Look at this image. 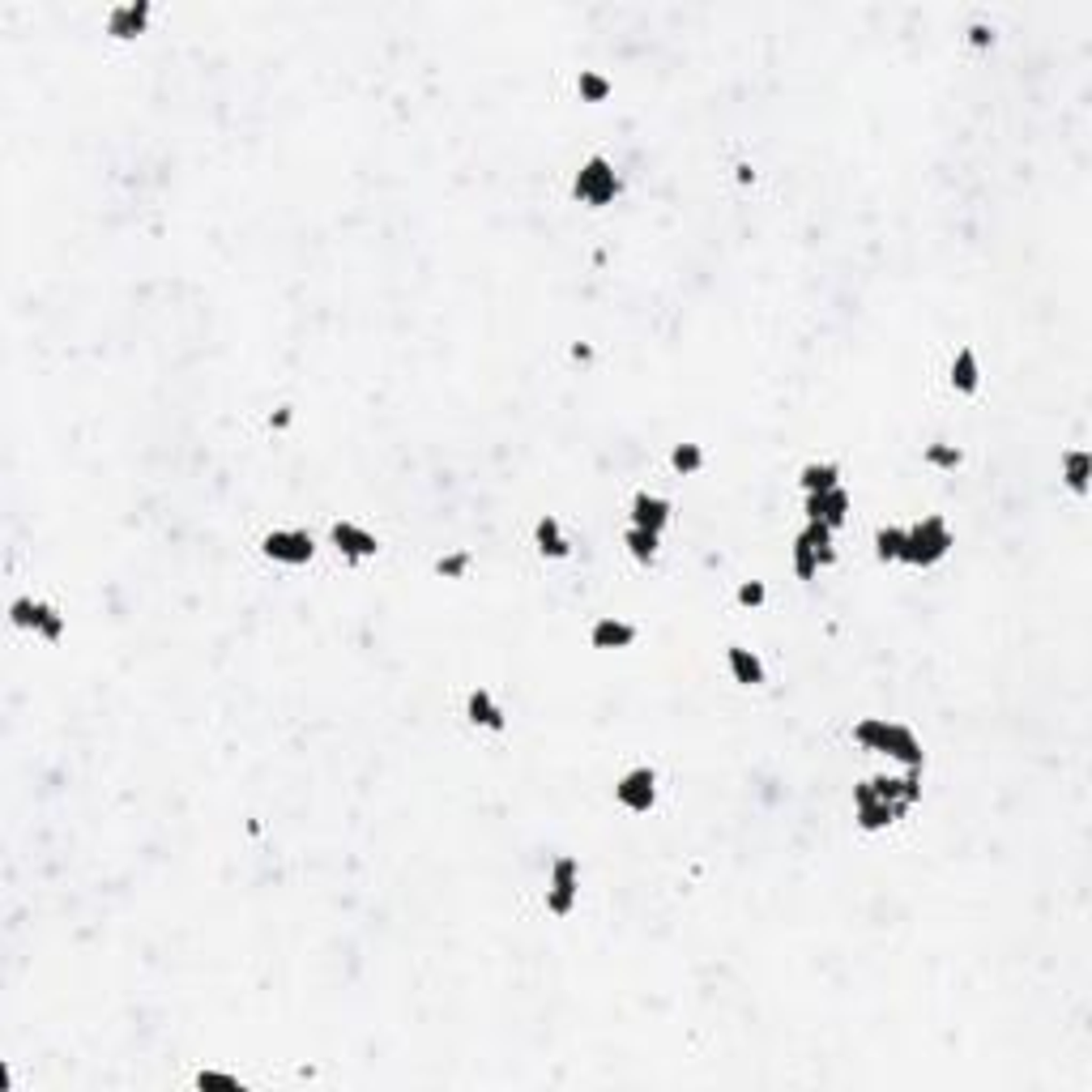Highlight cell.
<instances>
[{"label":"cell","instance_id":"cell-29","mask_svg":"<svg viewBox=\"0 0 1092 1092\" xmlns=\"http://www.w3.org/2000/svg\"><path fill=\"white\" fill-rule=\"evenodd\" d=\"M969 43H973V47H991V43H995V31H991V26H982V22H978V26L969 31Z\"/></svg>","mask_w":1092,"mask_h":1092},{"label":"cell","instance_id":"cell-24","mask_svg":"<svg viewBox=\"0 0 1092 1092\" xmlns=\"http://www.w3.org/2000/svg\"><path fill=\"white\" fill-rule=\"evenodd\" d=\"M671 466H674V474H696V470H704V448H700V444H674V448H671Z\"/></svg>","mask_w":1092,"mask_h":1092},{"label":"cell","instance_id":"cell-28","mask_svg":"<svg viewBox=\"0 0 1092 1092\" xmlns=\"http://www.w3.org/2000/svg\"><path fill=\"white\" fill-rule=\"evenodd\" d=\"M764 602H768V589L760 581L739 585V607H764Z\"/></svg>","mask_w":1092,"mask_h":1092},{"label":"cell","instance_id":"cell-14","mask_svg":"<svg viewBox=\"0 0 1092 1092\" xmlns=\"http://www.w3.org/2000/svg\"><path fill=\"white\" fill-rule=\"evenodd\" d=\"M466 717L474 726H482V730H491V735H499V730L508 726V717H504V709H499L495 704V696L486 687H474L470 691V700H466Z\"/></svg>","mask_w":1092,"mask_h":1092},{"label":"cell","instance_id":"cell-6","mask_svg":"<svg viewBox=\"0 0 1092 1092\" xmlns=\"http://www.w3.org/2000/svg\"><path fill=\"white\" fill-rule=\"evenodd\" d=\"M576 892H581V867H576V858H555V867H550V888H546V909L555 918H568L576 909Z\"/></svg>","mask_w":1092,"mask_h":1092},{"label":"cell","instance_id":"cell-4","mask_svg":"<svg viewBox=\"0 0 1092 1092\" xmlns=\"http://www.w3.org/2000/svg\"><path fill=\"white\" fill-rule=\"evenodd\" d=\"M832 559H837V550H832V530L819 525V521H806V530L799 534V543H794V572H799V581H815V572Z\"/></svg>","mask_w":1092,"mask_h":1092},{"label":"cell","instance_id":"cell-19","mask_svg":"<svg viewBox=\"0 0 1092 1092\" xmlns=\"http://www.w3.org/2000/svg\"><path fill=\"white\" fill-rule=\"evenodd\" d=\"M799 482H803L806 495L832 491V486H841V466H837V461H811V466H803Z\"/></svg>","mask_w":1092,"mask_h":1092},{"label":"cell","instance_id":"cell-25","mask_svg":"<svg viewBox=\"0 0 1092 1092\" xmlns=\"http://www.w3.org/2000/svg\"><path fill=\"white\" fill-rule=\"evenodd\" d=\"M927 466H934V470H956L960 461H965V453H960L956 444H927Z\"/></svg>","mask_w":1092,"mask_h":1092},{"label":"cell","instance_id":"cell-12","mask_svg":"<svg viewBox=\"0 0 1092 1092\" xmlns=\"http://www.w3.org/2000/svg\"><path fill=\"white\" fill-rule=\"evenodd\" d=\"M666 521H671V499L649 495V491H636V495H632V525H636V530L662 534Z\"/></svg>","mask_w":1092,"mask_h":1092},{"label":"cell","instance_id":"cell-8","mask_svg":"<svg viewBox=\"0 0 1092 1092\" xmlns=\"http://www.w3.org/2000/svg\"><path fill=\"white\" fill-rule=\"evenodd\" d=\"M261 555L274 559V563H290V568H299V563H307L316 555V543L307 530H274L261 538Z\"/></svg>","mask_w":1092,"mask_h":1092},{"label":"cell","instance_id":"cell-11","mask_svg":"<svg viewBox=\"0 0 1092 1092\" xmlns=\"http://www.w3.org/2000/svg\"><path fill=\"white\" fill-rule=\"evenodd\" d=\"M845 517H850V491H845V486L806 495V521H819V525H828V530H841Z\"/></svg>","mask_w":1092,"mask_h":1092},{"label":"cell","instance_id":"cell-20","mask_svg":"<svg viewBox=\"0 0 1092 1092\" xmlns=\"http://www.w3.org/2000/svg\"><path fill=\"white\" fill-rule=\"evenodd\" d=\"M875 555L883 563H901V555H905V530L901 525H888V530L875 534Z\"/></svg>","mask_w":1092,"mask_h":1092},{"label":"cell","instance_id":"cell-21","mask_svg":"<svg viewBox=\"0 0 1092 1092\" xmlns=\"http://www.w3.org/2000/svg\"><path fill=\"white\" fill-rule=\"evenodd\" d=\"M1062 470H1067V486L1075 495H1084L1088 491V453L1084 448H1071L1067 457H1062Z\"/></svg>","mask_w":1092,"mask_h":1092},{"label":"cell","instance_id":"cell-26","mask_svg":"<svg viewBox=\"0 0 1092 1092\" xmlns=\"http://www.w3.org/2000/svg\"><path fill=\"white\" fill-rule=\"evenodd\" d=\"M197 1088H223V1092H243L239 1075H226V1071H201L197 1075Z\"/></svg>","mask_w":1092,"mask_h":1092},{"label":"cell","instance_id":"cell-9","mask_svg":"<svg viewBox=\"0 0 1092 1092\" xmlns=\"http://www.w3.org/2000/svg\"><path fill=\"white\" fill-rule=\"evenodd\" d=\"M614 799H619V806H627V811H636V815L653 811V803H658V773H653L649 764L623 773L619 786H614Z\"/></svg>","mask_w":1092,"mask_h":1092},{"label":"cell","instance_id":"cell-5","mask_svg":"<svg viewBox=\"0 0 1092 1092\" xmlns=\"http://www.w3.org/2000/svg\"><path fill=\"white\" fill-rule=\"evenodd\" d=\"M9 619L18 623V627H31V632H38L43 640H51V645H56V640L64 636V614L51 607V602H34V598H13V607H9Z\"/></svg>","mask_w":1092,"mask_h":1092},{"label":"cell","instance_id":"cell-2","mask_svg":"<svg viewBox=\"0 0 1092 1092\" xmlns=\"http://www.w3.org/2000/svg\"><path fill=\"white\" fill-rule=\"evenodd\" d=\"M947 550H952V530H947L943 517H922L918 525L905 530V555L901 563H914V568H934Z\"/></svg>","mask_w":1092,"mask_h":1092},{"label":"cell","instance_id":"cell-15","mask_svg":"<svg viewBox=\"0 0 1092 1092\" xmlns=\"http://www.w3.org/2000/svg\"><path fill=\"white\" fill-rule=\"evenodd\" d=\"M726 662H730V674H735V683H742V687H764V662L755 658L751 649H742V645H730V653H726Z\"/></svg>","mask_w":1092,"mask_h":1092},{"label":"cell","instance_id":"cell-18","mask_svg":"<svg viewBox=\"0 0 1092 1092\" xmlns=\"http://www.w3.org/2000/svg\"><path fill=\"white\" fill-rule=\"evenodd\" d=\"M952 389L973 397L982 389V367H978V354H973V346H965V351H956L952 358Z\"/></svg>","mask_w":1092,"mask_h":1092},{"label":"cell","instance_id":"cell-13","mask_svg":"<svg viewBox=\"0 0 1092 1092\" xmlns=\"http://www.w3.org/2000/svg\"><path fill=\"white\" fill-rule=\"evenodd\" d=\"M150 26V0H137V5H115L107 13V34L111 38H137Z\"/></svg>","mask_w":1092,"mask_h":1092},{"label":"cell","instance_id":"cell-10","mask_svg":"<svg viewBox=\"0 0 1092 1092\" xmlns=\"http://www.w3.org/2000/svg\"><path fill=\"white\" fill-rule=\"evenodd\" d=\"M329 543L342 550L346 559L351 563H358V559H371L380 550V543H376V534H367L363 525H354V521H333V530H329Z\"/></svg>","mask_w":1092,"mask_h":1092},{"label":"cell","instance_id":"cell-16","mask_svg":"<svg viewBox=\"0 0 1092 1092\" xmlns=\"http://www.w3.org/2000/svg\"><path fill=\"white\" fill-rule=\"evenodd\" d=\"M632 640H636V627L623 623V619H614V614L598 619L594 632H589V645H594V649H627Z\"/></svg>","mask_w":1092,"mask_h":1092},{"label":"cell","instance_id":"cell-1","mask_svg":"<svg viewBox=\"0 0 1092 1092\" xmlns=\"http://www.w3.org/2000/svg\"><path fill=\"white\" fill-rule=\"evenodd\" d=\"M854 739L863 742L867 751H879V755H892V760H901L905 768H922V742L909 726H896V722H883V717H863V722L854 726Z\"/></svg>","mask_w":1092,"mask_h":1092},{"label":"cell","instance_id":"cell-3","mask_svg":"<svg viewBox=\"0 0 1092 1092\" xmlns=\"http://www.w3.org/2000/svg\"><path fill=\"white\" fill-rule=\"evenodd\" d=\"M572 197L594 205V210H602V205H610L614 197H619V175H614L610 159H602V154H594L581 171H576L572 179Z\"/></svg>","mask_w":1092,"mask_h":1092},{"label":"cell","instance_id":"cell-22","mask_svg":"<svg viewBox=\"0 0 1092 1092\" xmlns=\"http://www.w3.org/2000/svg\"><path fill=\"white\" fill-rule=\"evenodd\" d=\"M623 543H627V550H632V559H636V563H653V559H658V534L636 530V525H632Z\"/></svg>","mask_w":1092,"mask_h":1092},{"label":"cell","instance_id":"cell-27","mask_svg":"<svg viewBox=\"0 0 1092 1092\" xmlns=\"http://www.w3.org/2000/svg\"><path fill=\"white\" fill-rule=\"evenodd\" d=\"M470 568V550H453V555H444L440 563H435V572L440 576H461Z\"/></svg>","mask_w":1092,"mask_h":1092},{"label":"cell","instance_id":"cell-17","mask_svg":"<svg viewBox=\"0 0 1092 1092\" xmlns=\"http://www.w3.org/2000/svg\"><path fill=\"white\" fill-rule=\"evenodd\" d=\"M534 543L546 559H568L572 555V543H568V534H563V525L555 517H543L534 525Z\"/></svg>","mask_w":1092,"mask_h":1092},{"label":"cell","instance_id":"cell-7","mask_svg":"<svg viewBox=\"0 0 1092 1092\" xmlns=\"http://www.w3.org/2000/svg\"><path fill=\"white\" fill-rule=\"evenodd\" d=\"M854 811H858V828H863V832H879V828H888V824L901 819V811H896V806L875 790V781H870V777L854 786Z\"/></svg>","mask_w":1092,"mask_h":1092},{"label":"cell","instance_id":"cell-23","mask_svg":"<svg viewBox=\"0 0 1092 1092\" xmlns=\"http://www.w3.org/2000/svg\"><path fill=\"white\" fill-rule=\"evenodd\" d=\"M576 90H581V98L585 102H607L610 98V82L602 73H594V69H581V77H576Z\"/></svg>","mask_w":1092,"mask_h":1092}]
</instances>
